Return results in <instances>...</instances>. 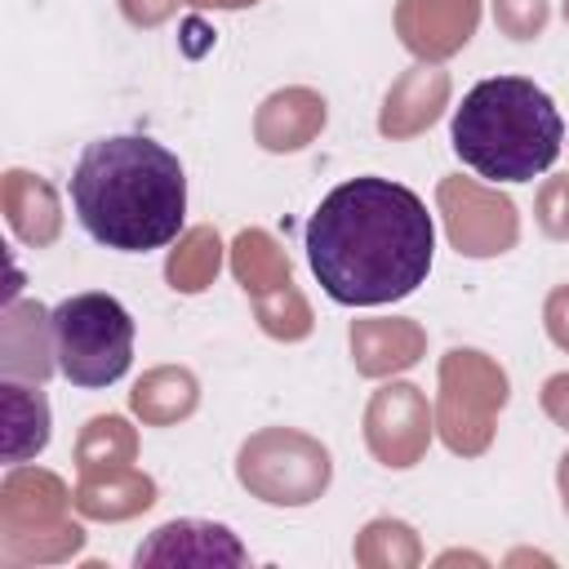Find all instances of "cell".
<instances>
[{
	"instance_id": "cell-6",
	"label": "cell",
	"mask_w": 569,
	"mask_h": 569,
	"mask_svg": "<svg viewBox=\"0 0 569 569\" xmlns=\"http://www.w3.org/2000/svg\"><path fill=\"white\" fill-rule=\"evenodd\" d=\"M0 391H4V462L18 467L49 445V400L40 387L31 391L18 382H4Z\"/></svg>"
},
{
	"instance_id": "cell-5",
	"label": "cell",
	"mask_w": 569,
	"mask_h": 569,
	"mask_svg": "<svg viewBox=\"0 0 569 569\" xmlns=\"http://www.w3.org/2000/svg\"><path fill=\"white\" fill-rule=\"evenodd\" d=\"M138 565H249V551L227 525L213 520H169L133 556Z\"/></svg>"
},
{
	"instance_id": "cell-2",
	"label": "cell",
	"mask_w": 569,
	"mask_h": 569,
	"mask_svg": "<svg viewBox=\"0 0 569 569\" xmlns=\"http://www.w3.org/2000/svg\"><path fill=\"white\" fill-rule=\"evenodd\" d=\"M67 196L89 240L116 253L164 249L187 227V169L147 133L84 142Z\"/></svg>"
},
{
	"instance_id": "cell-3",
	"label": "cell",
	"mask_w": 569,
	"mask_h": 569,
	"mask_svg": "<svg viewBox=\"0 0 569 569\" xmlns=\"http://www.w3.org/2000/svg\"><path fill=\"white\" fill-rule=\"evenodd\" d=\"M453 156L489 182H533L565 151L556 98L529 76H489L462 93L449 120Z\"/></svg>"
},
{
	"instance_id": "cell-4",
	"label": "cell",
	"mask_w": 569,
	"mask_h": 569,
	"mask_svg": "<svg viewBox=\"0 0 569 569\" xmlns=\"http://www.w3.org/2000/svg\"><path fill=\"white\" fill-rule=\"evenodd\" d=\"M49 342L71 387H111L133 365V316L111 293H71L49 311Z\"/></svg>"
},
{
	"instance_id": "cell-1",
	"label": "cell",
	"mask_w": 569,
	"mask_h": 569,
	"mask_svg": "<svg viewBox=\"0 0 569 569\" xmlns=\"http://www.w3.org/2000/svg\"><path fill=\"white\" fill-rule=\"evenodd\" d=\"M307 267L342 307H387L409 298L436 258V222L418 191L391 178L338 182L302 231Z\"/></svg>"
}]
</instances>
